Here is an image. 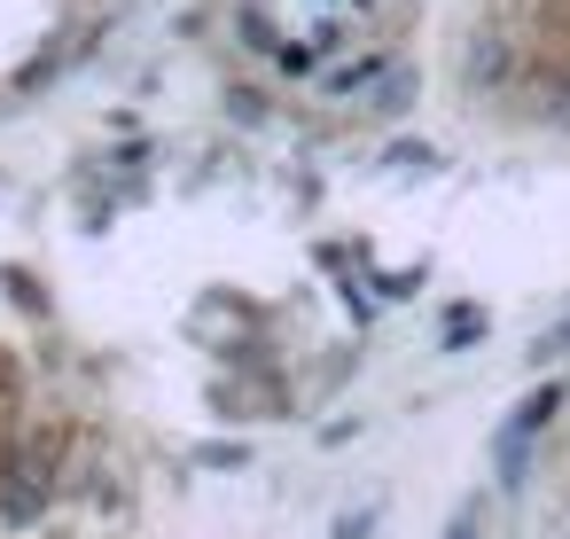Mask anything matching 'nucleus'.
<instances>
[{
    "label": "nucleus",
    "mask_w": 570,
    "mask_h": 539,
    "mask_svg": "<svg viewBox=\"0 0 570 539\" xmlns=\"http://www.w3.org/2000/svg\"><path fill=\"white\" fill-rule=\"evenodd\" d=\"M562 399H570L562 383H539V391H523V406L500 422V438H492V461H500V484H508V492L523 484V469H531V438H539V430L562 414Z\"/></svg>",
    "instance_id": "obj_1"
},
{
    "label": "nucleus",
    "mask_w": 570,
    "mask_h": 539,
    "mask_svg": "<svg viewBox=\"0 0 570 539\" xmlns=\"http://www.w3.org/2000/svg\"><path fill=\"white\" fill-rule=\"evenodd\" d=\"M56 508V477L17 445V453H0V523H17V531H32L40 516Z\"/></svg>",
    "instance_id": "obj_2"
},
{
    "label": "nucleus",
    "mask_w": 570,
    "mask_h": 539,
    "mask_svg": "<svg viewBox=\"0 0 570 539\" xmlns=\"http://www.w3.org/2000/svg\"><path fill=\"white\" fill-rule=\"evenodd\" d=\"M476 329H484V313H476V305H453V313H445V336H438V344H445V352H469V344H476Z\"/></svg>",
    "instance_id": "obj_3"
},
{
    "label": "nucleus",
    "mask_w": 570,
    "mask_h": 539,
    "mask_svg": "<svg viewBox=\"0 0 570 539\" xmlns=\"http://www.w3.org/2000/svg\"><path fill=\"white\" fill-rule=\"evenodd\" d=\"M570 352V297L554 305V321H547V336H539V360H562Z\"/></svg>",
    "instance_id": "obj_4"
},
{
    "label": "nucleus",
    "mask_w": 570,
    "mask_h": 539,
    "mask_svg": "<svg viewBox=\"0 0 570 539\" xmlns=\"http://www.w3.org/2000/svg\"><path fill=\"white\" fill-rule=\"evenodd\" d=\"M204 461H212V469H243V461H250V445H204Z\"/></svg>",
    "instance_id": "obj_5"
},
{
    "label": "nucleus",
    "mask_w": 570,
    "mask_h": 539,
    "mask_svg": "<svg viewBox=\"0 0 570 539\" xmlns=\"http://www.w3.org/2000/svg\"><path fill=\"white\" fill-rule=\"evenodd\" d=\"M445 539H476V516H461V523H453V531H445Z\"/></svg>",
    "instance_id": "obj_6"
}]
</instances>
